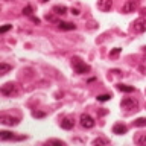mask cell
<instances>
[{
	"instance_id": "6da1fadb",
	"label": "cell",
	"mask_w": 146,
	"mask_h": 146,
	"mask_svg": "<svg viewBox=\"0 0 146 146\" xmlns=\"http://www.w3.org/2000/svg\"><path fill=\"white\" fill-rule=\"evenodd\" d=\"M72 67H73V70H75V73H78V75H84V73H88L91 70V67L88 66V64H85L81 58H78V56L72 58Z\"/></svg>"
},
{
	"instance_id": "7a4b0ae2",
	"label": "cell",
	"mask_w": 146,
	"mask_h": 146,
	"mask_svg": "<svg viewBox=\"0 0 146 146\" xmlns=\"http://www.w3.org/2000/svg\"><path fill=\"white\" fill-rule=\"evenodd\" d=\"M0 91H2L3 96H9V98H12V96L18 94V87L15 82H6V84L2 85V88H0Z\"/></svg>"
},
{
	"instance_id": "3957f363",
	"label": "cell",
	"mask_w": 146,
	"mask_h": 146,
	"mask_svg": "<svg viewBox=\"0 0 146 146\" xmlns=\"http://www.w3.org/2000/svg\"><path fill=\"white\" fill-rule=\"evenodd\" d=\"M131 31L135 32V34H143V32H146V18L140 17L137 20H134L131 25Z\"/></svg>"
},
{
	"instance_id": "277c9868",
	"label": "cell",
	"mask_w": 146,
	"mask_h": 146,
	"mask_svg": "<svg viewBox=\"0 0 146 146\" xmlns=\"http://www.w3.org/2000/svg\"><path fill=\"white\" fill-rule=\"evenodd\" d=\"M120 107L123 110H135L139 108V100L134 99V98H123L122 102H120Z\"/></svg>"
},
{
	"instance_id": "5b68a950",
	"label": "cell",
	"mask_w": 146,
	"mask_h": 146,
	"mask_svg": "<svg viewBox=\"0 0 146 146\" xmlns=\"http://www.w3.org/2000/svg\"><path fill=\"white\" fill-rule=\"evenodd\" d=\"M137 8H139V2H137V0H126V2L122 5L120 12L122 14H131V12L137 11Z\"/></svg>"
},
{
	"instance_id": "8992f818",
	"label": "cell",
	"mask_w": 146,
	"mask_h": 146,
	"mask_svg": "<svg viewBox=\"0 0 146 146\" xmlns=\"http://www.w3.org/2000/svg\"><path fill=\"white\" fill-rule=\"evenodd\" d=\"M79 122H81V126L87 128V129H90V128L94 126V119L91 116H88V114H82L81 119H79Z\"/></svg>"
},
{
	"instance_id": "52a82bcc",
	"label": "cell",
	"mask_w": 146,
	"mask_h": 146,
	"mask_svg": "<svg viewBox=\"0 0 146 146\" xmlns=\"http://www.w3.org/2000/svg\"><path fill=\"white\" fill-rule=\"evenodd\" d=\"M0 123H3V125H6V126H17L18 123H20V119H17V117H11V116H3L0 117Z\"/></svg>"
},
{
	"instance_id": "ba28073f",
	"label": "cell",
	"mask_w": 146,
	"mask_h": 146,
	"mask_svg": "<svg viewBox=\"0 0 146 146\" xmlns=\"http://www.w3.org/2000/svg\"><path fill=\"white\" fill-rule=\"evenodd\" d=\"M0 139H2V141H6V140H23V139H27V137L26 135L15 137L12 132H9V131H0Z\"/></svg>"
},
{
	"instance_id": "9c48e42d",
	"label": "cell",
	"mask_w": 146,
	"mask_h": 146,
	"mask_svg": "<svg viewBox=\"0 0 146 146\" xmlns=\"http://www.w3.org/2000/svg\"><path fill=\"white\" fill-rule=\"evenodd\" d=\"M113 8V0H98V9L102 12H108Z\"/></svg>"
},
{
	"instance_id": "30bf717a",
	"label": "cell",
	"mask_w": 146,
	"mask_h": 146,
	"mask_svg": "<svg viewBox=\"0 0 146 146\" xmlns=\"http://www.w3.org/2000/svg\"><path fill=\"white\" fill-rule=\"evenodd\" d=\"M113 132L117 134V135H123V134L128 132V126L123 125V123H116V125L113 126Z\"/></svg>"
},
{
	"instance_id": "8fae6325",
	"label": "cell",
	"mask_w": 146,
	"mask_h": 146,
	"mask_svg": "<svg viewBox=\"0 0 146 146\" xmlns=\"http://www.w3.org/2000/svg\"><path fill=\"white\" fill-rule=\"evenodd\" d=\"M59 125H61V128L62 129H72L73 126H75V120H73V119H70V117H66V119H62L61 120V123H59Z\"/></svg>"
},
{
	"instance_id": "7c38bea8",
	"label": "cell",
	"mask_w": 146,
	"mask_h": 146,
	"mask_svg": "<svg viewBox=\"0 0 146 146\" xmlns=\"http://www.w3.org/2000/svg\"><path fill=\"white\" fill-rule=\"evenodd\" d=\"M58 27L61 31H75L76 29V25L68 23V21H58Z\"/></svg>"
},
{
	"instance_id": "4fadbf2b",
	"label": "cell",
	"mask_w": 146,
	"mask_h": 146,
	"mask_svg": "<svg viewBox=\"0 0 146 146\" xmlns=\"http://www.w3.org/2000/svg\"><path fill=\"white\" fill-rule=\"evenodd\" d=\"M116 88L119 91H123V93H132V91H135V88L132 85H126V84H117Z\"/></svg>"
},
{
	"instance_id": "5bb4252c",
	"label": "cell",
	"mask_w": 146,
	"mask_h": 146,
	"mask_svg": "<svg viewBox=\"0 0 146 146\" xmlns=\"http://www.w3.org/2000/svg\"><path fill=\"white\" fill-rule=\"evenodd\" d=\"M11 70H12V66H9V64H6V62L0 64V75H6V73L11 72Z\"/></svg>"
},
{
	"instance_id": "9a60e30c",
	"label": "cell",
	"mask_w": 146,
	"mask_h": 146,
	"mask_svg": "<svg viewBox=\"0 0 146 146\" xmlns=\"http://www.w3.org/2000/svg\"><path fill=\"white\" fill-rule=\"evenodd\" d=\"M94 146L98 145V146H100V145H110V140L108 139H104V137H98V139H94L93 141H91Z\"/></svg>"
},
{
	"instance_id": "2e32d148",
	"label": "cell",
	"mask_w": 146,
	"mask_h": 146,
	"mask_svg": "<svg viewBox=\"0 0 146 146\" xmlns=\"http://www.w3.org/2000/svg\"><path fill=\"white\" fill-rule=\"evenodd\" d=\"M53 12L58 14V15H62V14L67 12V8L62 6V5H56V6H53Z\"/></svg>"
},
{
	"instance_id": "e0dca14e",
	"label": "cell",
	"mask_w": 146,
	"mask_h": 146,
	"mask_svg": "<svg viewBox=\"0 0 146 146\" xmlns=\"http://www.w3.org/2000/svg\"><path fill=\"white\" fill-rule=\"evenodd\" d=\"M134 126H137V128L146 126V117H139L137 120H134Z\"/></svg>"
},
{
	"instance_id": "ac0fdd59",
	"label": "cell",
	"mask_w": 146,
	"mask_h": 146,
	"mask_svg": "<svg viewBox=\"0 0 146 146\" xmlns=\"http://www.w3.org/2000/svg\"><path fill=\"white\" fill-rule=\"evenodd\" d=\"M47 145H56V146H66V141H62V140H56V139H50L46 141Z\"/></svg>"
},
{
	"instance_id": "d6986e66",
	"label": "cell",
	"mask_w": 146,
	"mask_h": 146,
	"mask_svg": "<svg viewBox=\"0 0 146 146\" xmlns=\"http://www.w3.org/2000/svg\"><path fill=\"white\" fill-rule=\"evenodd\" d=\"M111 98H113L111 94H99L98 96V100H99V102H107V100H110Z\"/></svg>"
},
{
	"instance_id": "ffe728a7",
	"label": "cell",
	"mask_w": 146,
	"mask_h": 146,
	"mask_svg": "<svg viewBox=\"0 0 146 146\" xmlns=\"http://www.w3.org/2000/svg\"><path fill=\"white\" fill-rule=\"evenodd\" d=\"M46 116V113H41V111H32V117H35V119H41V117H44Z\"/></svg>"
},
{
	"instance_id": "44dd1931",
	"label": "cell",
	"mask_w": 146,
	"mask_h": 146,
	"mask_svg": "<svg viewBox=\"0 0 146 146\" xmlns=\"http://www.w3.org/2000/svg\"><path fill=\"white\" fill-rule=\"evenodd\" d=\"M120 52H122L120 47H114V49L111 50V53H110V56H117V55L120 53Z\"/></svg>"
},
{
	"instance_id": "7402d4cb",
	"label": "cell",
	"mask_w": 146,
	"mask_h": 146,
	"mask_svg": "<svg viewBox=\"0 0 146 146\" xmlns=\"http://www.w3.org/2000/svg\"><path fill=\"white\" fill-rule=\"evenodd\" d=\"M9 29H12V25H5L0 27V34H5V32H8Z\"/></svg>"
},
{
	"instance_id": "603a6c76",
	"label": "cell",
	"mask_w": 146,
	"mask_h": 146,
	"mask_svg": "<svg viewBox=\"0 0 146 146\" xmlns=\"http://www.w3.org/2000/svg\"><path fill=\"white\" fill-rule=\"evenodd\" d=\"M23 14H25V15H32V6H26L23 9Z\"/></svg>"
},
{
	"instance_id": "cb8c5ba5",
	"label": "cell",
	"mask_w": 146,
	"mask_h": 146,
	"mask_svg": "<svg viewBox=\"0 0 146 146\" xmlns=\"http://www.w3.org/2000/svg\"><path fill=\"white\" fill-rule=\"evenodd\" d=\"M46 20H49V21H56V20H55V17H53V15H49V14L46 15ZM56 25H58V21H56Z\"/></svg>"
},
{
	"instance_id": "d4e9b609",
	"label": "cell",
	"mask_w": 146,
	"mask_h": 146,
	"mask_svg": "<svg viewBox=\"0 0 146 146\" xmlns=\"http://www.w3.org/2000/svg\"><path fill=\"white\" fill-rule=\"evenodd\" d=\"M139 143H141V145H146V135L140 137V139H139Z\"/></svg>"
},
{
	"instance_id": "484cf974",
	"label": "cell",
	"mask_w": 146,
	"mask_h": 146,
	"mask_svg": "<svg viewBox=\"0 0 146 146\" xmlns=\"http://www.w3.org/2000/svg\"><path fill=\"white\" fill-rule=\"evenodd\" d=\"M32 21L36 23V25H40V18H36V17H32Z\"/></svg>"
},
{
	"instance_id": "4316f807",
	"label": "cell",
	"mask_w": 146,
	"mask_h": 146,
	"mask_svg": "<svg viewBox=\"0 0 146 146\" xmlns=\"http://www.w3.org/2000/svg\"><path fill=\"white\" fill-rule=\"evenodd\" d=\"M72 14L73 15H79V11H78V9H72Z\"/></svg>"
},
{
	"instance_id": "83f0119b",
	"label": "cell",
	"mask_w": 146,
	"mask_h": 146,
	"mask_svg": "<svg viewBox=\"0 0 146 146\" xmlns=\"http://www.w3.org/2000/svg\"><path fill=\"white\" fill-rule=\"evenodd\" d=\"M143 52H145V53H146V46H145V47H143Z\"/></svg>"
},
{
	"instance_id": "f1b7e54d",
	"label": "cell",
	"mask_w": 146,
	"mask_h": 146,
	"mask_svg": "<svg viewBox=\"0 0 146 146\" xmlns=\"http://www.w3.org/2000/svg\"><path fill=\"white\" fill-rule=\"evenodd\" d=\"M43 2H47V0H43Z\"/></svg>"
}]
</instances>
